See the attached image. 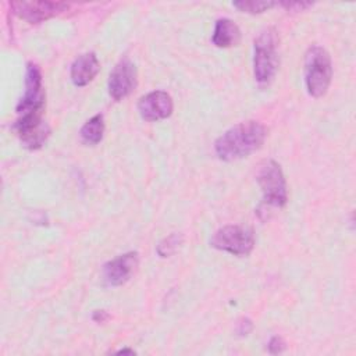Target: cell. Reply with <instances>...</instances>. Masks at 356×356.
<instances>
[{
	"label": "cell",
	"mask_w": 356,
	"mask_h": 356,
	"mask_svg": "<svg viewBox=\"0 0 356 356\" xmlns=\"http://www.w3.org/2000/svg\"><path fill=\"white\" fill-rule=\"evenodd\" d=\"M118 353H131V355H134L135 350H132V349H121V350H118Z\"/></svg>",
	"instance_id": "21"
},
{
	"label": "cell",
	"mask_w": 356,
	"mask_h": 356,
	"mask_svg": "<svg viewBox=\"0 0 356 356\" xmlns=\"http://www.w3.org/2000/svg\"><path fill=\"white\" fill-rule=\"evenodd\" d=\"M253 328V324L249 318H241L238 321V325H236V332L239 335H248Z\"/></svg>",
	"instance_id": "19"
},
{
	"label": "cell",
	"mask_w": 356,
	"mask_h": 356,
	"mask_svg": "<svg viewBox=\"0 0 356 356\" xmlns=\"http://www.w3.org/2000/svg\"><path fill=\"white\" fill-rule=\"evenodd\" d=\"M99 71H100V63L97 60V56L93 51H89L78 56L74 60L71 65L70 76L75 86H86L95 79Z\"/></svg>",
	"instance_id": "12"
},
{
	"label": "cell",
	"mask_w": 356,
	"mask_h": 356,
	"mask_svg": "<svg viewBox=\"0 0 356 356\" xmlns=\"http://www.w3.org/2000/svg\"><path fill=\"white\" fill-rule=\"evenodd\" d=\"M210 245L214 249L231 253L234 256H248L254 248V235L250 228L229 224L218 228L213 234Z\"/></svg>",
	"instance_id": "6"
},
{
	"label": "cell",
	"mask_w": 356,
	"mask_h": 356,
	"mask_svg": "<svg viewBox=\"0 0 356 356\" xmlns=\"http://www.w3.org/2000/svg\"><path fill=\"white\" fill-rule=\"evenodd\" d=\"M182 242H184V236H182V234H179V232H172V234H170L168 236H165L164 239H161L160 242H159V245H157V254L160 256V257H168V256H171V254H174L178 249H179V246L182 245Z\"/></svg>",
	"instance_id": "15"
},
{
	"label": "cell",
	"mask_w": 356,
	"mask_h": 356,
	"mask_svg": "<svg viewBox=\"0 0 356 356\" xmlns=\"http://www.w3.org/2000/svg\"><path fill=\"white\" fill-rule=\"evenodd\" d=\"M267 348H268V352H270V353L277 355V353H281V352L285 350L286 343H285V341H284L281 337L275 335V337H273V338L268 341Z\"/></svg>",
	"instance_id": "18"
},
{
	"label": "cell",
	"mask_w": 356,
	"mask_h": 356,
	"mask_svg": "<svg viewBox=\"0 0 356 356\" xmlns=\"http://www.w3.org/2000/svg\"><path fill=\"white\" fill-rule=\"evenodd\" d=\"M241 39V31L238 25L229 18H220L216 22L214 32L211 35V42L217 47H231L235 46Z\"/></svg>",
	"instance_id": "13"
},
{
	"label": "cell",
	"mask_w": 356,
	"mask_h": 356,
	"mask_svg": "<svg viewBox=\"0 0 356 356\" xmlns=\"http://www.w3.org/2000/svg\"><path fill=\"white\" fill-rule=\"evenodd\" d=\"M108 317L110 316H108V313L106 310H95L93 314H92V318L96 323H104V321L108 320Z\"/></svg>",
	"instance_id": "20"
},
{
	"label": "cell",
	"mask_w": 356,
	"mask_h": 356,
	"mask_svg": "<svg viewBox=\"0 0 356 356\" xmlns=\"http://www.w3.org/2000/svg\"><path fill=\"white\" fill-rule=\"evenodd\" d=\"M277 4H280L281 7H284L288 11H303L313 6L312 1H299V0L298 1H280Z\"/></svg>",
	"instance_id": "17"
},
{
	"label": "cell",
	"mask_w": 356,
	"mask_h": 356,
	"mask_svg": "<svg viewBox=\"0 0 356 356\" xmlns=\"http://www.w3.org/2000/svg\"><path fill=\"white\" fill-rule=\"evenodd\" d=\"M104 135V117L103 114H96L89 118L79 131V138L85 145H97Z\"/></svg>",
	"instance_id": "14"
},
{
	"label": "cell",
	"mask_w": 356,
	"mask_h": 356,
	"mask_svg": "<svg viewBox=\"0 0 356 356\" xmlns=\"http://www.w3.org/2000/svg\"><path fill=\"white\" fill-rule=\"evenodd\" d=\"M174 108L171 96L164 90H153L138 102L139 115L145 121H159L171 115Z\"/></svg>",
	"instance_id": "10"
},
{
	"label": "cell",
	"mask_w": 356,
	"mask_h": 356,
	"mask_svg": "<svg viewBox=\"0 0 356 356\" xmlns=\"http://www.w3.org/2000/svg\"><path fill=\"white\" fill-rule=\"evenodd\" d=\"M14 129L22 143L29 150L40 149L50 136V127L43 118L39 120H17Z\"/></svg>",
	"instance_id": "11"
},
{
	"label": "cell",
	"mask_w": 356,
	"mask_h": 356,
	"mask_svg": "<svg viewBox=\"0 0 356 356\" xmlns=\"http://www.w3.org/2000/svg\"><path fill=\"white\" fill-rule=\"evenodd\" d=\"M139 264L136 252H128L103 266V278L110 286H120L131 280Z\"/></svg>",
	"instance_id": "9"
},
{
	"label": "cell",
	"mask_w": 356,
	"mask_h": 356,
	"mask_svg": "<svg viewBox=\"0 0 356 356\" xmlns=\"http://www.w3.org/2000/svg\"><path fill=\"white\" fill-rule=\"evenodd\" d=\"M10 7L14 14L19 18L28 21L29 24L43 22L65 10H68V4L63 1H11Z\"/></svg>",
	"instance_id": "8"
},
{
	"label": "cell",
	"mask_w": 356,
	"mask_h": 356,
	"mask_svg": "<svg viewBox=\"0 0 356 356\" xmlns=\"http://www.w3.org/2000/svg\"><path fill=\"white\" fill-rule=\"evenodd\" d=\"M257 184L263 193L257 213H267L271 209H281L288 202L286 181L281 165L275 160H264L257 171Z\"/></svg>",
	"instance_id": "2"
},
{
	"label": "cell",
	"mask_w": 356,
	"mask_h": 356,
	"mask_svg": "<svg viewBox=\"0 0 356 356\" xmlns=\"http://www.w3.org/2000/svg\"><path fill=\"white\" fill-rule=\"evenodd\" d=\"M332 78L330 53L321 46H310L305 54V83L307 93L321 97L327 93Z\"/></svg>",
	"instance_id": "3"
},
{
	"label": "cell",
	"mask_w": 356,
	"mask_h": 356,
	"mask_svg": "<svg viewBox=\"0 0 356 356\" xmlns=\"http://www.w3.org/2000/svg\"><path fill=\"white\" fill-rule=\"evenodd\" d=\"M138 82V72L135 64L128 58H121L108 76V95L114 100H122L124 97L129 96L131 92L136 88Z\"/></svg>",
	"instance_id": "7"
},
{
	"label": "cell",
	"mask_w": 356,
	"mask_h": 356,
	"mask_svg": "<svg viewBox=\"0 0 356 356\" xmlns=\"http://www.w3.org/2000/svg\"><path fill=\"white\" fill-rule=\"evenodd\" d=\"M267 136V128L259 121L239 122L214 142V150L218 159L224 161H234L248 157L259 150Z\"/></svg>",
	"instance_id": "1"
},
{
	"label": "cell",
	"mask_w": 356,
	"mask_h": 356,
	"mask_svg": "<svg viewBox=\"0 0 356 356\" xmlns=\"http://www.w3.org/2000/svg\"><path fill=\"white\" fill-rule=\"evenodd\" d=\"M278 64V33L274 28H266L254 40V79L260 85H267L275 76Z\"/></svg>",
	"instance_id": "4"
},
{
	"label": "cell",
	"mask_w": 356,
	"mask_h": 356,
	"mask_svg": "<svg viewBox=\"0 0 356 356\" xmlns=\"http://www.w3.org/2000/svg\"><path fill=\"white\" fill-rule=\"evenodd\" d=\"M277 3L275 1H256V0H241L235 1L234 7L238 8L239 11L249 13V14H260L271 7H274Z\"/></svg>",
	"instance_id": "16"
},
{
	"label": "cell",
	"mask_w": 356,
	"mask_h": 356,
	"mask_svg": "<svg viewBox=\"0 0 356 356\" xmlns=\"http://www.w3.org/2000/svg\"><path fill=\"white\" fill-rule=\"evenodd\" d=\"M44 99H46V93L43 89L40 68L33 63H28L26 72H25L24 95L19 99L15 108L18 118L21 120L42 118L44 111Z\"/></svg>",
	"instance_id": "5"
}]
</instances>
